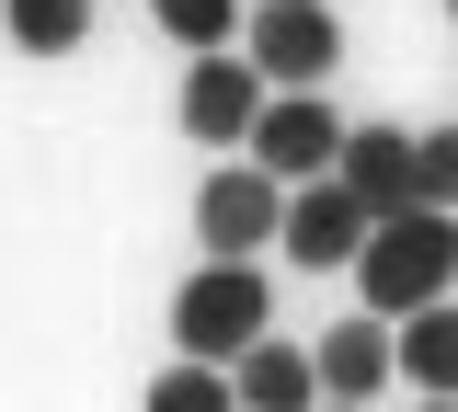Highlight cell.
Listing matches in <instances>:
<instances>
[{"mask_svg": "<svg viewBox=\"0 0 458 412\" xmlns=\"http://www.w3.org/2000/svg\"><path fill=\"white\" fill-rule=\"evenodd\" d=\"M310 412H378V401H310Z\"/></svg>", "mask_w": 458, "mask_h": 412, "instance_id": "17", "label": "cell"}, {"mask_svg": "<svg viewBox=\"0 0 458 412\" xmlns=\"http://www.w3.org/2000/svg\"><path fill=\"white\" fill-rule=\"evenodd\" d=\"M355 287H367L378 321H412L424 298H458V206H401V218H378L367 252H355Z\"/></svg>", "mask_w": 458, "mask_h": 412, "instance_id": "1", "label": "cell"}, {"mask_svg": "<svg viewBox=\"0 0 458 412\" xmlns=\"http://www.w3.org/2000/svg\"><path fill=\"white\" fill-rule=\"evenodd\" d=\"M149 412H241V378H229L218 355H172L161 378H149Z\"/></svg>", "mask_w": 458, "mask_h": 412, "instance_id": "13", "label": "cell"}, {"mask_svg": "<svg viewBox=\"0 0 458 412\" xmlns=\"http://www.w3.org/2000/svg\"><path fill=\"white\" fill-rule=\"evenodd\" d=\"M412 412H458V401H447V390H424V401H412Z\"/></svg>", "mask_w": 458, "mask_h": 412, "instance_id": "16", "label": "cell"}, {"mask_svg": "<svg viewBox=\"0 0 458 412\" xmlns=\"http://www.w3.org/2000/svg\"><path fill=\"white\" fill-rule=\"evenodd\" d=\"M149 23H161L183 58H218V46H241V23H252V0H149Z\"/></svg>", "mask_w": 458, "mask_h": 412, "instance_id": "12", "label": "cell"}, {"mask_svg": "<svg viewBox=\"0 0 458 412\" xmlns=\"http://www.w3.org/2000/svg\"><path fill=\"white\" fill-rule=\"evenodd\" d=\"M264 104H276V80L241 58V46H218V58L183 69V138H195V149H252Z\"/></svg>", "mask_w": 458, "mask_h": 412, "instance_id": "5", "label": "cell"}, {"mask_svg": "<svg viewBox=\"0 0 458 412\" xmlns=\"http://www.w3.org/2000/svg\"><path fill=\"white\" fill-rule=\"evenodd\" d=\"M310 355H321V401H378V390L401 378V321L355 309V321H333Z\"/></svg>", "mask_w": 458, "mask_h": 412, "instance_id": "9", "label": "cell"}, {"mask_svg": "<svg viewBox=\"0 0 458 412\" xmlns=\"http://www.w3.org/2000/svg\"><path fill=\"white\" fill-rule=\"evenodd\" d=\"M276 230H286V183L264 161H218L195 195V240L207 252H276Z\"/></svg>", "mask_w": 458, "mask_h": 412, "instance_id": "6", "label": "cell"}, {"mask_svg": "<svg viewBox=\"0 0 458 412\" xmlns=\"http://www.w3.org/2000/svg\"><path fill=\"white\" fill-rule=\"evenodd\" d=\"M447 23H458V0H447Z\"/></svg>", "mask_w": 458, "mask_h": 412, "instance_id": "18", "label": "cell"}, {"mask_svg": "<svg viewBox=\"0 0 458 412\" xmlns=\"http://www.w3.org/2000/svg\"><path fill=\"white\" fill-rule=\"evenodd\" d=\"M412 138H424V195L458 206V126H412Z\"/></svg>", "mask_w": 458, "mask_h": 412, "instance_id": "15", "label": "cell"}, {"mask_svg": "<svg viewBox=\"0 0 458 412\" xmlns=\"http://www.w3.org/2000/svg\"><path fill=\"white\" fill-rule=\"evenodd\" d=\"M0 23H12L23 58H69V46L92 35V0H0Z\"/></svg>", "mask_w": 458, "mask_h": 412, "instance_id": "14", "label": "cell"}, {"mask_svg": "<svg viewBox=\"0 0 458 412\" xmlns=\"http://www.w3.org/2000/svg\"><path fill=\"white\" fill-rule=\"evenodd\" d=\"M333 172L355 183V195H367V218H401V206H436V195H424V138H412V126H355Z\"/></svg>", "mask_w": 458, "mask_h": 412, "instance_id": "8", "label": "cell"}, {"mask_svg": "<svg viewBox=\"0 0 458 412\" xmlns=\"http://www.w3.org/2000/svg\"><path fill=\"white\" fill-rule=\"evenodd\" d=\"M344 138H355V126H344L321 92H276L264 126H252V161H264L276 183H321V172L344 161Z\"/></svg>", "mask_w": 458, "mask_h": 412, "instance_id": "7", "label": "cell"}, {"mask_svg": "<svg viewBox=\"0 0 458 412\" xmlns=\"http://www.w3.org/2000/svg\"><path fill=\"white\" fill-rule=\"evenodd\" d=\"M264 332H276V287H264V264H252V252H207V264L172 287V344H183V355L241 366Z\"/></svg>", "mask_w": 458, "mask_h": 412, "instance_id": "2", "label": "cell"}, {"mask_svg": "<svg viewBox=\"0 0 458 412\" xmlns=\"http://www.w3.org/2000/svg\"><path fill=\"white\" fill-rule=\"evenodd\" d=\"M401 378L458 401V298H424V309L401 321Z\"/></svg>", "mask_w": 458, "mask_h": 412, "instance_id": "11", "label": "cell"}, {"mask_svg": "<svg viewBox=\"0 0 458 412\" xmlns=\"http://www.w3.org/2000/svg\"><path fill=\"white\" fill-rule=\"evenodd\" d=\"M367 230H378V218H367V195H355L344 172H321V183H286L276 252H286V264H310V275H344V264L367 252Z\"/></svg>", "mask_w": 458, "mask_h": 412, "instance_id": "4", "label": "cell"}, {"mask_svg": "<svg viewBox=\"0 0 458 412\" xmlns=\"http://www.w3.org/2000/svg\"><path fill=\"white\" fill-rule=\"evenodd\" d=\"M229 378H241V412H310V401H321V355H310V344H276V332L241 355Z\"/></svg>", "mask_w": 458, "mask_h": 412, "instance_id": "10", "label": "cell"}, {"mask_svg": "<svg viewBox=\"0 0 458 412\" xmlns=\"http://www.w3.org/2000/svg\"><path fill=\"white\" fill-rule=\"evenodd\" d=\"M241 58L264 69L276 92H321V80L344 69V23H333V0H252Z\"/></svg>", "mask_w": 458, "mask_h": 412, "instance_id": "3", "label": "cell"}]
</instances>
